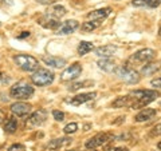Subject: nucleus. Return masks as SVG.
Masks as SVG:
<instances>
[{"instance_id":"obj_23","label":"nucleus","mask_w":161,"mask_h":151,"mask_svg":"<svg viewBox=\"0 0 161 151\" xmlns=\"http://www.w3.org/2000/svg\"><path fill=\"white\" fill-rule=\"evenodd\" d=\"M161 0H133V6L136 7H149V8H156L158 7Z\"/></svg>"},{"instance_id":"obj_10","label":"nucleus","mask_w":161,"mask_h":151,"mask_svg":"<svg viewBox=\"0 0 161 151\" xmlns=\"http://www.w3.org/2000/svg\"><path fill=\"white\" fill-rule=\"evenodd\" d=\"M31 104L24 103V102H16L11 104V112L16 117H27V115L31 112Z\"/></svg>"},{"instance_id":"obj_35","label":"nucleus","mask_w":161,"mask_h":151,"mask_svg":"<svg viewBox=\"0 0 161 151\" xmlns=\"http://www.w3.org/2000/svg\"><path fill=\"white\" fill-rule=\"evenodd\" d=\"M30 36V32H22V35H19L18 39H24V38H28Z\"/></svg>"},{"instance_id":"obj_33","label":"nucleus","mask_w":161,"mask_h":151,"mask_svg":"<svg viewBox=\"0 0 161 151\" xmlns=\"http://www.w3.org/2000/svg\"><path fill=\"white\" fill-rule=\"evenodd\" d=\"M0 82H2V83H8L9 78H7V75H4V74L0 72Z\"/></svg>"},{"instance_id":"obj_39","label":"nucleus","mask_w":161,"mask_h":151,"mask_svg":"<svg viewBox=\"0 0 161 151\" xmlns=\"http://www.w3.org/2000/svg\"><path fill=\"white\" fill-rule=\"evenodd\" d=\"M158 35H160V38H161V27H160V29H158Z\"/></svg>"},{"instance_id":"obj_9","label":"nucleus","mask_w":161,"mask_h":151,"mask_svg":"<svg viewBox=\"0 0 161 151\" xmlns=\"http://www.w3.org/2000/svg\"><path fill=\"white\" fill-rule=\"evenodd\" d=\"M73 142L71 138H58V139H53L44 146L43 151H59L62 147L67 146Z\"/></svg>"},{"instance_id":"obj_41","label":"nucleus","mask_w":161,"mask_h":151,"mask_svg":"<svg viewBox=\"0 0 161 151\" xmlns=\"http://www.w3.org/2000/svg\"><path fill=\"white\" fill-rule=\"evenodd\" d=\"M67 151H78V150H67Z\"/></svg>"},{"instance_id":"obj_42","label":"nucleus","mask_w":161,"mask_h":151,"mask_svg":"<svg viewBox=\"0 0 161 151\" xmlns=\"http://www.w3.org/2000/svg\"><path fill=\"white\" fill-rule=\"evenodd\" d=\"M158 104H160V107H161V102H160V103H158Z\"/></svg>"},{"instance_id":"obj_29","label":"nucleus","mask_w":161,"mask_h":151,"mask_svg":"<svg viewBox=\"0 0 161 151\" xmlns=\"http://www.w3.org/2000/svg\"><path fill=\"white\" fill-rule=\"evenodd\" d=\"M8 151H26V146L22 143H15L8 148Z\"/></svg>"},{"instance_id":"obj_25","label":"nucleus","mask_w":161,"mask_h":151,"mask_svg":"<svg viewBox=\"0 0 161 151\" xmlns=\"http://www.w3.org/2000/svg\"><path fill=\"white\" fill-rule=\"evenodd\" d=\"M102 22H97V20H89V22H85L82 24V31L85 32H92L95 28H98L101 26Z\"/></svg>"},{"instance_id":"obj_15","label":"nucleus","mask_w":161,"mask_h":151,"mask_svg":"<svg viewBox=\"0 0 161 151\" xmlns=\"http://www.w3.org/2000/svg\"><path fill=\"white\" fill-rule=\"evenodd\" d=\"M110 12H112V8H101V9H95V11H92L90 13H87V19L89 20H97V22H102L103 19H106Z\"/></svg>"},{"instance_id":"obj_30","label":"nucleus","mask_w":161,"mask_h":151,"mask_svg":"<svg viewBox=\"0 0 161 151\" xmlns=\"http://www.w3.org/2000/svg\"><path fill=\"white\" fill-rule=\"evenodd\" d=\"M53 117H54V119L57 120V122H62V120L64 119V114L62 111H58V110H54V111H53Z\"/></svg>"},{"instance_id":"obj_26","label":"nucleus","mask_w":161,"mask_h":151,"mask_svg":"<svg viewBox=\"0 0 161 151\" xmlns=\"http://www.w3.org/2000/svg\"><path fill=\"white\" fill-rule=\"evenodd\" d=\"M93 48H94L93 43H90V42H80L79 46H78V54L80 55V56H83V55H86L87 52L92 51Z\"/></svg>"},{"instance_id":"obj_22","label":"nucleus","mask_w":161,"mask_h":151,"mask_svg":"<svg viewBox=\"0 0 161 151\" xmlns=\"http://www.w3.org/2000/svg\"><path fill=\"white\" fill-rule=\"evenodd\" d=\"M134 99L130 96H119L113 102V107H132Z\"/></svg>"},{"instance_id":"obj_11","label":"nucleus","mask_w":161,"mask_h":151,"mask_svg":"<svg viewBox=\"0 0 161 151\" xmlns=\"http://www.w3.org/2000/svg\"><path fill=\"white\" fill-rule=\"evenodd\" d=\"M95 96H97V94L95 92H87V94H80V95H77V96H74L71 99L67 100V103L73 104V106H80L83 103H87L90 100H94Z\"/></svg>"},{"instance_id":"obj_12","label":"nucleus","mask_w":161,"mask_h":151,"mask_svg":"<svg viewBox=\"0 0 161 151\" xmlns=\"http://www.w3.org/2000/svg\"><path fill=\"white\" fill-rule=\"evenodd\" d=\"M39 24L44 28H48V29H58L60 27V23L59 19H55L53 16H48V15H44L39 19Z\"/></svg>"},{"instance_id":"obj_1","label":"nucleus","mask_w":161,"mask_h":151,"mask_svg":"<svg viewBox=\"0 0 161 151\" xmlns=\"http://www.w3.org/2000/svg\"><path fill=\"white\" fill-rule=\"evenodd\" d=\"M130 96L134 99L132 108H141L148 103L153 102L158 96V92L153 91V90H136V91L130 92Z\"/></svg>"},{"instance_id":"obj_38","label":"nucleus","mask_w":161,"mask_h":151,"mask_svg":"<svg viewBox=\"0 0 161 151\" xmlns=\"http://www.w3.org/2000/svg\"><path fill=\"white\" fill-rule=\"evenodd\" d=\"M157 147H158V148H160V150H161V140H160V142H158V143H157Z\"/></svg>"},{"instance_id":"obj_19","label":"nucleus","mask_w":161,"mask_h":151,"mask_svg":"<svg viewBox=\"0 0 161 151\" xmlns=\"http://www.w3.org/2000/svg\"><path fill=\"white\" fill-rule=\"evenodd\" d=\"M43 62L47 66H51L55 68H62L66 66V60L62 58H55V56H43Z\"/></svg>"},{"instance_id":"obj_14","label":"nucleus","mask_w":161,"mask_h":151,"mask_svg":"<svg viewBox=\"0 0 161 151\" xmlns=\"http://www.w3.org/2000/svg\"><path fill=\"white\" fill-rule=\"evenodd\" d=\"M46 119H47V111L42 108V110L35 111L31 117H30L28 122L31 126H40V124H43L44 122H46Z\"/></svg>"},{"instance_id":"obj_17","label":"nucleus","mask_w":161,"mask_h":151,"mask_svg":"<svg viewBox=\"0 0 161 151\" xmlns=\"http://www.w3.org/2000/svg\"><path fill=\"white\" fill-rule=\"evenodd\" d=\"M156 110L154 108H145V110H142V111H140L137 115H136V118H134V120L136 122H148V120H150V119H153L154 117H156Z\"/></svg>"},{"instance_id":"obj_8","label":"nucleus","mask_w":161,"mask_h":151,"mask_svg":"<svg viewBox=\"0 0 161 151\" xmlns=\"http://www.w3.org/2000/svg\"><path fill=\"white\" fill-rule=\"evenodd\" d=\"M80 72H82V66H80L79 63H74V64H71V66L67 67L62 72V75H60V79H62V82L74 80V79H77L79 76Z\"/></svg>"},{"instance_id":"obj_27","label":"nucleus","mask_w":161,"mask_h":151,"mask_svg":"<svg viewBox=\"0 0 161 151\" xmlns=\"http://www.w3.org/2000/svg\"><path fill=\"white\" fill-rule=\"evenodd\" d=\"M94 84V82H92V80H85V82H79V83H74L73 86H70L69 90L70 91H77V90L79 88H85V87H92V86Z\"/></svg>"},{"instance_id":"obj_20","label":"nucleus","mask_w":161,"mask_h":151,"mask_svg":"<svg viewBox=\"0 0 161 151\" xmlns=\"http://www.w3.org/2000/svg\"><path fill=\"white\" fill-rule=\"evenodd\" d=\"M98 67L105 72L114 74L118 66H115V63L112 62L110 59H102V60H98Z\"/></svg>"},{"instance_id":"obj_31","label":"nucleus","mask_w":161,"mask_h":151,"mask_svg":"<svg viewBox=\"0 0 161 151\" xmlns=\"http://www.w3.org/2000/svg\"><path fill=\"white\" fill-rule=\"evenodd\" d=\"M158 135H161V123L156 124L150 131V137H158Z\"/></svg>"},{"instance_id":"obj_16","label":"nucleus","mask_w":161,"mask_h":151,"mask_svg":"<svg viewBox=\"0 0 161 151\" xmlns=\"http://www.w3.org/2000/svg\"><path fill=\"white\" fill-rule=\"evenodd\" d=\"M115 51H117V47L113 46V44H108V46H102V47L95 48V55L99 58L109 59L110 56H113V54Z\"/></svg>"},{"instance_id":"obj_7","label":"nucleus","mask_w":161,"mask_h":151,"mask_svg":"<svg viewBox=\"0 0 161 151\" xmlns=\"http://www.w3.org/2000/svg\"><path fill=\"white\" fill-rule=\"evenodd\" d=\"M156 52L153 51V49L150 48H144V49H140V51H137L132 58H130V60L132 62H136V63H144L147 64L149 63L150 60H152L154 58Z\"/></svg>"},{"instance_id":"obj_36","label":"nucleus","mask_w":161,"mask_h":151,"mask_svg":"<svg viewBox=\"0 0 161 151\" xmlns=\"http://www.w3.org/2000/svg\"><path fill=\"white\" fill-rule=\"evenodd\" d=\"M110 151H128L126 147H114L113 150H110Z\"/></svg>"},{"instance_id":"obj_28","label":"nucleus","mask_w":161,"mask_h":151,"mask_svg":"<svg viewBox=\"0 0 161 151\" xmlns=\"http://www.w3.org/2000/svg\"><path fill=\"white\" fill-rule=\"evenodd\" d=\"M77 130H78V124L77 123H69L66 127L63 128V131H64V134H74Z\"/></svg>"},{"instance_id":"obj_37","label":"nucleus","mask_w":161,"mask_h":151,"mask_svg":"<svg viewBox=\"0 0 161 151\" xmlns=\"http://www.w3.org/2000/svg\"><path fill=\"white\" fill-rule=\"evenodd\" d=\"M4 117H6V115H4V112L2 111V110H0V123L3 122V119H4Z\"/></svg>"},{"instance_id":"obj_4","label":"nucleus","mask_w":161,"mask_h":151,"mask_svg":"<svg viewBox=\"0 0 161 151\" xmlns=\"http://www.w3.org/2000/svg\"><path fill=\"white\" fill-rule=\"evenodd\" d=\"M31 80L35 86L43 87V86H48L54 82V74L46 68H39L32 74Z\"/></svg>"},{"instance_id":"obj_13","label":"nucleus","mask_w":161,"mask_h":151,"mask_svg":"<svg viewBox=\"0 0 161 151\" xmlns=\"http://www.w3.org/2000/svg\"><path fill=\"white\" fill-rule=\"evenodd\" d=\"M79 23L77 20H66L64 23L60 24V27L58 28V34L59 35H69L73 34L75 29H78Z\"/></svg>"},{"instance_id":"obj_32","label":"nucleus","mask_w":161,"mask_h":151,"mask_svg":"<svg viewBox=\"0 0 161 151\" xmlns=\"http://www.w3.org/2000/svg\"><path fill=\"white\" fill-rule=\"evenodd\" d=\"M150 84H152L153 87H156V88H161V76L153 79L152 82H150Z\"/></svg>"},{"instance_id":"obj_40","label":"nucleus","mask_w":161,"mask_h":151,"mask_svg":"<svg viewBox=\"0 0 161 151\" xmlns=\"http://www.w3.org/2000/svg\"><path fill=\"white\" fill-rule=\"evenodd\" d=\"M86 151H95V150H94V148H87Z\"/></svg>"},{"instance_id":"obj_2","label":"nucleus","mask_w":161,"mask_h":151,"mask_svg":"<svg viewBox=\"0 0 161 151\" xmlns=\"http://www.w3.org/2000/svg\"><path fill=\"white\" fill-rule=\"evenodd\" d=\"M9 95L14 99H19V100H24L28 99L34 95V87L31 84H28L27 82H18L16 84H14L11 90H9Z\"/></svg>"},{"instance_id":"obj_21","label":"nucleus","mask_w":161,"mask_h":151,"mask_svg":"<svg viewBox=\"0 0 161 151\" xmlns=\"http://www.w3.org/2000/svg\"><path fill=\"white\" fill-rule=\"evenodd\" d=\"M161 68V63L160 62H156V63H147L145 66L141 68V74L142 75H145V76H148V75H153V74H156L158 71V70Z\"/></svg>"},{"instance_id":"obj_6","label":"nucleus","mask_w":161,"mask_h":151,"mask_svg":"<svg viewBox=\"0 0 161 151\" xmlns=\"http://www.w3.org/2000/svg\"><path fill=\"white\" fill-rule=\"evenodd\" d=\"M113 138H114V135L110 134V133H99V134L95 135V137L90 138V139L87 140V142H86V147H87V148L99 147V146L108 143L109 140H112Z\"/></svg>"},{"instance_id":"obj_5","label":"nucleus","mask_w":161,"mask_h":151,"mask_svg":"<svg viewBox=\"0 0 161 151\" xmlns=\"http://www.w3.org/2000/svg\"><path fill=\"white\" fill-rule=\"evenodd\" d=\"M119 79H122L124 82L130 83V84H136L140 82V75L137 71L129 68V67H117L114 72Z\"/></svg>"},{"instance_id":"obj_3","label":"nucleus","mask_w":161,"mask_h":151,"mask_svg":"<svg viewBox=\"0 0 161 151\" xmlns=\"http://www.w3.org/2000/svg\"><path fill=\"white\" fill-rule=\"evenodd\" d=\"M14 62L18 64V66L23 70V71L27 72H32L39 70V62L38 59H35L31 55H15L14 56Z\"/></svg>"},{"instance_id":"obj_34","label":"nucleus","mask_w":161,"mask_h":151,"mask_svg":"<svg viewBox=\"0 0 161 151\" xmlns=\"http://www.w3.org/2000/svg\"><path fill=\"white\" fill-rule=\"evenodd\" d=\"M38 3H40V4H51V3H54L55 0H36Z\"/></svg>"},{"instance_id":"obj_24","label":"nucleus","mask_w":161,"mask_h":151,"mask_svg":"<svg viewBox=\"0 0 161 151\" xmlns=\"http://www.w3.org/2000/svg\"><path fill=\"white\" fill-rule=\"evenodd\" d=\"M16 130H18V120L14 117L8 118L6 120V123H4V131L7 134H14V133H16Z\"/></svg>"},{"instance_id":"obj_18","label":"nucleus","mask_w":161,"mask_h":151,"mask_svg":"<svg viewBox=\"0 0 161 151\" xmlns=\"http://www.w3.org/2000/svg\"><path fill=\"white\" fill-rule=\"evenodd\" d=\"M46 15H48V16H53L55 19H60L62 16H64L66 15V8H64L63 6H59V4H55V6L50 7L47 11H46Z\"/></svg>"}]
</instances>
